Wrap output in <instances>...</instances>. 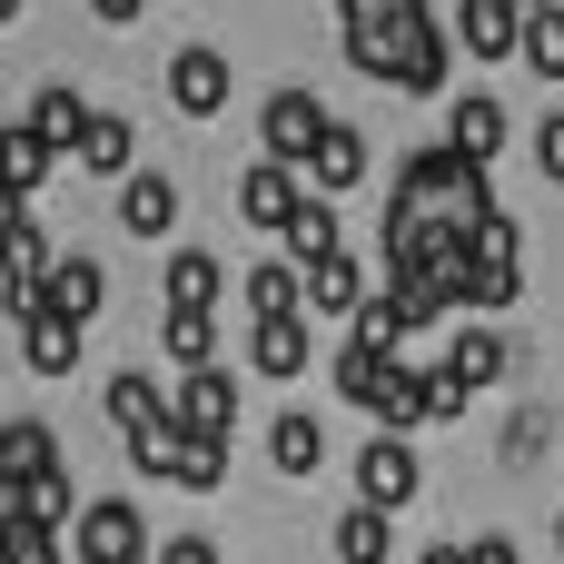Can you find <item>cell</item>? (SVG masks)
<instances>
[{
    "label": "cell",
    "mask_w": 564,
    "mask_h": 564,
    "mask_svg": "<svg viewBox=\"0 0 564 564\" xmlns=\"http://www.w3.org/2000/svg\"><path fill=\"white\" fill-rule=\"evenodd\" d=\"M149 555H159V535H149V516H139L129 496H89V506H79L69 564H149Z\"/></svg>",
    "instance_id": "1"
},
{
    "label": "cell",
    "mask_w": 564,
    "mask_h": 564,
    "mask_svg": "<svg viewBox=\"0 0 564 564\" xmlns=\"http://www.w3.org/2000/svg\"><path fill=\"white\" fill-rule=\"evenodd\" d=\"M317 129H327V109H317V89H297V79L258 99V149H268L278 169H297V159L317 149Z\"/></svg>",
    "instance_id": "2"
},
{
    "label": "cell",
    "mask_w": 564,
    "mask_h": 564,
    "mask_svg": "<svg viewBox=\"0 0 564 564\" xmlns=\"http://www.w3.org/2000/svg\"><path fill=\"white\" fill-rule=\"evenodd\" d=\"M416 486H426V466H416V446H406V436H367V446H357V506L397 516Z\"/></svg>",
    "instance_id": "3"
},
{
    "label": "cell",
    "mask_w": 564,
    "mask_h": 564,
    "mask_svg": "<svg viewBox=\"0 0 564 564\" xmlns=\"http://www.w3.org/2000/svg\"><path fill=\"white\" fill-rule=\"evenodd\" d=\"M228 416H238V377L228 367H188L169 387V426L178 436H228Z\"/></svg>",
    "instance_id": "4"
},
{
    "label": "cell",
    "mask_w": 564,
    "mask_h": 564,
    "mask_svg": "<svg viewBox=\"0 0 564 564\" xmlns=\"http://www.w3.org/2000/svg\"><path fill=\"white\" fill-rule=\"evenodd\" d=\"M506 139H516V129H506V99H496V89H456V109H446V149L476 159V169H496Z\"/></svg>",
    "instance_id": "5"
},
{
    "label": "cell",
    "mask_w": 564,
    "mask_h": 564,
    "mask_svg": "<svg viewBox=\"0 0 564 564\" xmlns=\"http://www.w3.org/2000/svg\"><path fill=\"white\" fill-rule=\"evenodd\" d=\"M357 178H367V139H357L347 119H327V129H317V149L297 159V188H307V198H347Z\"/></svg>",
    "instance_id": "6"
},
{
    "label": "cell",
    "mask_w": 564,
    "mask_h": 564,
    "mask_svg": "<svg viewBox=\"0 0 564 564\" xmlns=\"http://www.w3.org/2000/svg\"><path fill=\"white\" fill-rule=\"evenodd\" d=\"M40 317H59V327H89L99 307H109V278H99V258H50V278H40V297H30Z\"/></svg>",
    "instance_id": "7"
},
{
    "label": "cell",
    "mask_w": 564,
    "mask_h": 564,
    "mask_svg": "<svg viewBox=\"0 0 564 564\" xmlns=\"http://www.w3.org/2000/svg\"><path fill=\"white\" fill-rule=\"evenodd\" d=\"M119 228L129 238H169L178 228V178L169 169H129L119 178Z\"/></svg>",
    "instance_id": "8"
},
{
    "label": "cell",
    "mask_w": 564,
    "mask_h": 564,
    "mask_svg": "<svg viewBox=\"0 0 564 564\" xmlns=\"http://www.w3.org/2000/svg\"><path fill=\"white\" fill-rule=\"evenodd\" d=\"M278 258L288 268H317V258H347V228H337V198H297L288 228H278Z\"/></svg>",
    "instance_id": "9"
},
{
    "label": "cell",
    "mask_w": 564,
    "mask_h": 564,
    "mask_svg": "<svg viewBox=\"0 0 564 564\" xmlns=\"http://www.w3.org/2000/svg\"><path fill=\"white\" fill-rule=\"evenodd\" d=\"M99 406H109V426H119V446H139V436H159L169 426V397L139 377V367H109V387H99Z\"/></svg>",
    "instance_id": "10"
},
{
    "label": "cell",
    "mask_w": 564,
    "mask_h": 564,
    "mask_svg": "<svg viewBox=\"0 0 564 564\" xmlns=\"http://www.w3.org/2000/svg\"><path fill=\"white\" fill-rule=\"evenodd\" d=\"M516 30H525L516 0H456V30H446V40H456L466 59H516Z\"/></svg>",
    "instance_id": "11"
},
{
    "label": "cell",
    "mask_w": 564,
    "mask_h": 564,
    "mask_svg": "<svg viewBox=\"0 0 564 564\" xmlns=\"http://www.w3.org/2000/svg\"><path fill=\"white\" fill-rule=\"evenodd\" d=\"M169 99H178V109H188V119H218V109H228V59H218V50H198V40H188V50H178V59H169Z\"/></svg>",
    "instance_id": "12"
},
{
    "label": "cell",
    "mask_w": 564,
    "mask_h": 564,
    "mask_svg": "<svg viewBox=\"0 0 564 564\" xmlns=\"http://www.w3.org/2000/svg\"><path fill=\"white\" fill-rule=\"evenodd\" d=\"M69 159H79L89 178H129V169H139V129H129L119 109H89V129L69 139Z\"/></svg>",
    "instance_id": "13"
},
{
    "label": "cell",
    "mask_w": 564,
    "mask_h": 564,
    "mask_svg": "<svg viewBox=\"0 0 564 564\" xmlns=\"http://www.w3.org/2000/svg\"><path fill=\"white\" fill-rule=\"evenodd\" d=\"M307 357H317L307 317H258V327H248V367H258V377L288 387V377H307Z\"/></svg>",
    "instance_id": "14"
},
{
    "label": "cell",
    "mask_w": 564,
    "mask_h": 564,
    "mask_svg": "<svg viewBox=\"0 0 564 564\" xmlns=\"http://www.w3.org/2000/svg\"><path fill=\"white\" fill-rule=\"evenodd\" d=\"M20 129H30L40 149H69V139L89 129V99H79L69 79H40V89H30V109H20Z\"/></svg>",
    "instance_id": "15"
},
{
    "label": "cell",
    "mask_w": 564,
    "mask_h": 564,
    "mask_svg": "<svg viewBox=\"0 0 564 564\" xmlns=\"http://www.w3.org/2000/svg\"><path fill=\"white\" fill-rule=\"evenodd\" d=\"M367 416H377L387 436H406V426H426V367H416V357H387V377H377V397H367Z\"/></svg>",
    "instance_id": "16"
},
{
    "label": "cell",
    "mask_w": 564,
    "mask_h": 564,
    "mask_svg": "<svg viewBox=\"0 0 564 564\" xmlns=\"http://www.w3.org/2000/svg\"><path fill=\"white\" fill-rule=\"evenodd\" d=\"M268 466H278V476H317V466H327V426H317L307 406H278V416H268Z\"/></svg>",
    "instance_id": "17"
},
{
    "label": "cell",
    "mask_w": 564,
    "mask_h": 564,
    "mask_svg": "<svg viewBox=\"0 0 564 564\" xmlns=\"http://www.w3.org/2000/svg\"><path fill=\"white\" fill-rule=\"evenodd\" d=\"M40 278H50V238H40V218H10L0 228V288H10V307H30Z\"/></svg>",
    "instance_id": "18"
},
{
    "label": "cell",
    "mask_w": 564,
    "mask_h": 564,
    "mask_svg": "<svg viewBox=\"0 0 564 564\" xmlns=\"http://www.w3.org/2000/svg\"><path fill=\"white\" fill-rule=\"evenodd\" d=\"M50 466H59V436H50L40 416H10V426H0V496H20V486L50 476Z\"/></svg>",
    "instance_id": "19"
},
{
    "label": "cell",
    "mask_w": 564,
    "mask_h": 564,
    "mask_svg": "<svg viewBox=\"0 0 564 564\" xmlns=\"http://www.w3.org/2000/svg\"><path fill=\"white\" fill-rule=\"evenodd\" d=\"M297 198H307V188H297V169H278V159H258V169L238 178V218H248V228H288Z\"/></svg>",
    "instance_id": "20"
},
{
    "label": "cell",
    "mask_w": 564,
    "mask_h": 564,
    "mask_svg": "<svg viewBox=\"0 0 564 564\" xmlns=\"http://www.w3.org/2000/svg\"><path fill=\"white\" fill-rule=\"evenodd\" d=\"M297 278H307V317H357V307H367L357 248H347V258H317V268H297Z\"/></svg>",
    "instance_id": "21"
},
{
    "label": "cell",
    "mask_w": 564,
    "mask_h": 564,
    "mask_svg": "<svg viewBox=\"0 0 564 564\" xmlns=\"http://www.w3.org/2000/svg\"><path fill=\"white\" fill-rule=\"evenodd\" d=\"M10 317H20L30 377H69V367H79V327H59V317H40V307H10Z\"/></svg>",
    "instance_id": "22"
},
{
    "label": "cell",
    "mask_w": 564,
    "mask_h": 564,
    "mask_svg": "<svg viewBox=\"0 0 564 564\" xmlns=\"http://www.w3.org/2000/svg\"><path fill=\"white\" fill-rule=\"evenodd\" d=\"M416 0H337V30H347V59L357 69H377V50H387V30L406 20Z\"/></svg>",
    "instance_id": "23"
},
{
    "label": "cell",
    "mask_w": 564,
    "mask_h": 564,
    "mask_svg": "<svg viewBox=\"0 0 564 564\" xmlns=\"http://www.w3.org/2000/svg\"><path fill=\"white\" fill-rule=\"evenodd\" d=\"M159 288H169V307H218V288H228V268H218L208 248H169V268H159Z\"/></svg>",
    "instance_id": "24"
},
{
    "label": "cell",
    "mask_w": 564,
    "mask_h": 564,
    "mask_svg": "<svg viewBox=\"0 0 564 564\" xmlns=\"http://www.w3.org/2000/svg\"><path fill=\"white\" fill-rule=\"evenodd\" d=\"M446 377H456L466 397L496 387V377H506V337H496V327H456V337H446Z\"/></svg>",
    "instance_id": "25"
},
{
    "label": "cell",
    "mask_w": 564,
    "mask_h": 564,
    "mask_svg": "<svg viewBox=\"0 0 564 564\" xmlns=\"http://www.w3.org/2000/svg\"><path fill=\"white\" fill-rule=\"evenodd\" d=\"M50 159H59V149H40V139L10 119V129H0V198H20V208H30V198H40V178H50Z\"/></svg>",
    "instance_id": "26"
},
{
    "label": "cell",
    "mask_w": 564,
    "mask_h": 564,
    "mask_svg": "<svg viewBox=\"0 0 564 564\" xmlns=\"http://www.w3.org/2000/svg\"><path fill=\"white\" fill-rule=\"evenodd\" d=\"M387 555H397V516L347 506V516H337V564H387Z\"/></svg>",
    "instance_id": "27"
},
{
    "label": "cell",
    "mask_w": 564,
    "mask_h": 564,
    "mask_svg": "<svg viewBox=\"0 0 564 564\" xmlns=\"http://www.w3.org/2000/svg\"><path fill=\"white\" fill-rule=\"evenodd\" d=\"M516 69L564 79V0H555V10H525V30H516Z\"/></svg>",
    "instance_id": "28"
},
{
    "label": "cell",
    "mask_w": 564,
    "mask_h": 564,
    "mask_svg": "<svg viewBox=\"0 0 564 564\" xmlns=\"http://www.w3.org/2000/svg\"><path fill=\"white\" fill-rule=\"evenodd\" d=\"M248 307H258V317H307V278H297L288 258H258V268H248Z\"/></svg>",
    "instance_id": "29"
},
{
    "label": "cell",
    "mask_w": 564,
    "mask_h": 564,
    "mask_svg": "<svg viewBox=\"0 0 564 564\" xmlns=\"http://www.w3.org/2000/svg\"><path fill=\"white\" fill-rule=\"evenodd\" d=\"M159 337H169V357H178V367H218V317H208V307H169V317H159Z\"/></svg>",
    "instance_id": "30"
},
{
    "label": "cell",
    "mask_w": 564,
    "mask_h": 564,
    "mask_svg": "<svg viewBox=\"0 0 564 564\" xmlns=\"http://www.w3.org/2000/svg\"><path fill=\"white\" fill-rule=\"evenodd\" d=\"M0 564H69V535H50V525L10 516V525H0Z\"/></svg>",
    "instance_id": "31"
},
{
    "label": "cell",
    "mask_w": 564,
    "mask_h": 564,
    "mask_svg": "<svg viewBox=\"0 0 564 564\" xmlns=\"http://www.w3.org/2000/svg\"><path fill=\"white\" fill-rule=\"evenodd\" d=\"M169 486H198V496L228 486V436H178V476Z\"/></svg>",
    "instance_id": "32"
},
{
    "label": "cell",
    "mask_w": 564,
    "mask_h": 564,
    "mask_svg": "<svg viewBox=\"0 0 564 564\" xmlns=\"http://www.w3.org/2000/svg\"><path fill=\"white\" fill-rule=\"evenodd\" d=\"M327 377H337V397H347V406H367V397H377V377H387V357H367V347L347 337V347L327 357Z\"/></svg>",
    "instance_id": "33"
},
{
    "label": "cell",
    "mask_w": 564,
    "mask_h": 564,
    "mask_svg": "<svg viewBox=\"0 0 564 564\" xmlns=\"http://www.w3.org/2000/svg\"><path fill=\"white\" fill-rule=\"evenodd\" d=\"M535 169L564 188V109H555V119H535Z\"/></svg>",
    "instance_id": "34"
},
{
    "label": "cell",
    "mask_w": 564,
    "mask_h": 564,
    "mask_svg": "<svg viewBox=\"0 0 564 564\" xmlns=\"http://www.w3.org/2000/svg\"><path fill=\"white\" fill-rule=\"evenodd\" d=\"M426 416H436V426H446V416H466V387H456L446 367H426Z\"/></svg>",
    "instance_id": "35"
},
{
    "label": "cell",
    "mask_w": 564,
    "mask_h": 564,
    "mask_svg": "<svg viewBox=\"0 0 564 564\" xmlns=\"http://www.w3.org/2000/svg\"><path fill=\"white\" fill-rule=\"evenodd\" d=\"M506 456H545V416H535V406H516V426H506Z\"/></svg>",
    "instance_id": "36"
},
{
    "label": "cell",
    "mask_w": 564,
    "mask_h": 564,
    "mask_svg": "<svg viewBox=\"0 0 564 564\" xmlns=\"http://www.w3.org/2000/svg\"><path fill=\"white\" fill-rule=\"evenodd\" d=\"M149 564H218V545H208V535H169Z\"/></svg>",
    "instance_id": "37"
},
{
    "label": "cell",
    "mask_w": 564,
    "mask_h": 564,
    "mask_svg": "<svg viewBox=\"0 0 564 564\" xmlns=\"http://www.w3.org/2000/svg\"><path fill=\"white\" fill-rule=\"evenodd\" d=\"M466 564H525V555H516V535H476V545H466Z\"/></svg>",
    "instance_id": "38"
},
{
    "label": "cell",
    "mask_w": 564,
    "mask_h": 564,
    "mask_svg": "<svg viewBox=\"0 0 564 564\" xmlns=\"http://www.w3.org/2000/svg\"><path fill=\"white\" fill-rule=\"evenodd\" d=\"M89 10H99V20H139L149 0H89Z\"/></svg>",
    "instance_id": "39"
},
{
    "label": "cell",
    "mask_w": 564,
    "mask_h": 564,
    "mask_svg": "<svg viewBox=\"0 0 564 564\" xmlns=\"http://www.w3.org/2000/svg\"><path fill=\"white\" fill-rule=\"evenodd\" d=\"M416 564H466V545H426V555H416Z\"/></svg>",
    "instance_id": "40"
},
{
    "label": "cell",
    "mask_w": 564,
    "mask_h": 564,
    "mask_svg": "<svg viewBox=\"0 0 564 564\" xmlns=\"http://www.w3.org/2000/svg\"><path fill=\"white\" fill-rule=\"evenodd\" d=\"M0 20H20V0H0Z\"/></svg>",
    "instance_id": "41"
},
{
    "label": "cell",
    "mask_w": 564,
    "mask_h": 564,
    "mask_svg": "<svg viewBox=\"0 0 564 564\" xmlns=\"http://www.w3.org/2000/svg\"><path fill=\"white\" fill-rule=\"evenodd\" d=\"M516 10H555V0H516Z\"/></svg>",
    "instance_id": "42"
},
{
    "label": "cell",
    "mask_w": 564,
    "mask_h": 564,
    "mask_svg": "<svg viewBox=\"0 0 564 564\" xmlns=\"http://www.w3.org/2000/svg\"><path fill=\"white\" fill-rule=\"evenodd\" d=\"M555 545H564V525H555Z\"/></svg>",
    "instance_id": "43"
}]
</instances>
